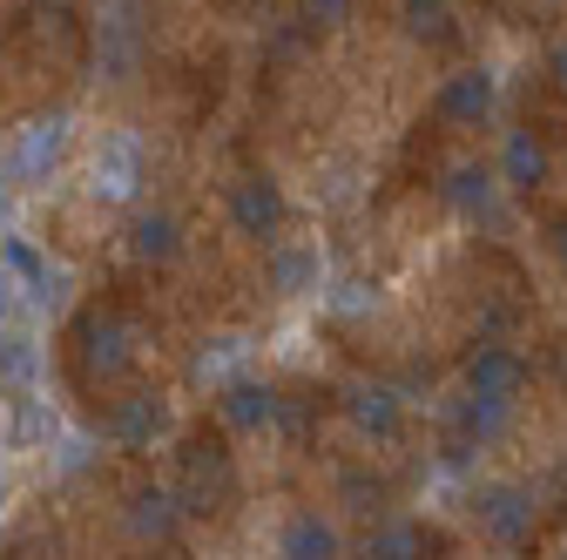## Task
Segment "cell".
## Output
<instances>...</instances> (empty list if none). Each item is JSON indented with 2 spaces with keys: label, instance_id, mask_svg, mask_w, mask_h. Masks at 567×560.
Wrapping results in <instances>:
<instances>
[{
  "label": "cell",
  "instance_id": "7a4b0ae2",
  "mask_svg": "<svg viewBox=\"0 0 567 560\" xmlns=\"http://www.w3.org/2000/svg\"><path fill=\"white\" fill-rule=\"evenodd\" d=\"M54 156H61V122H34V128L21 135V149H14L8 169H14V176H34V169H48Z\"/></svg>",
  "mask_w": 567,
  "mask_h": 560
},
{
  "label": "cell",
  "instance_id": "6da1fadb",
  "mask_svg": "<svg viewBox=\"0 0 567 560\" xmlns=\"http://www.w3.org/2000/svg\"><path fill=\"white\" fill-rule=\"evenodd\" d=\"M135 169H142V149H135V135H109L102 156H95V183L109 196H128L135 189Z\"/></svg>",
  "mask_w": 567,
  "mask_h": 560
}]
</instances>
